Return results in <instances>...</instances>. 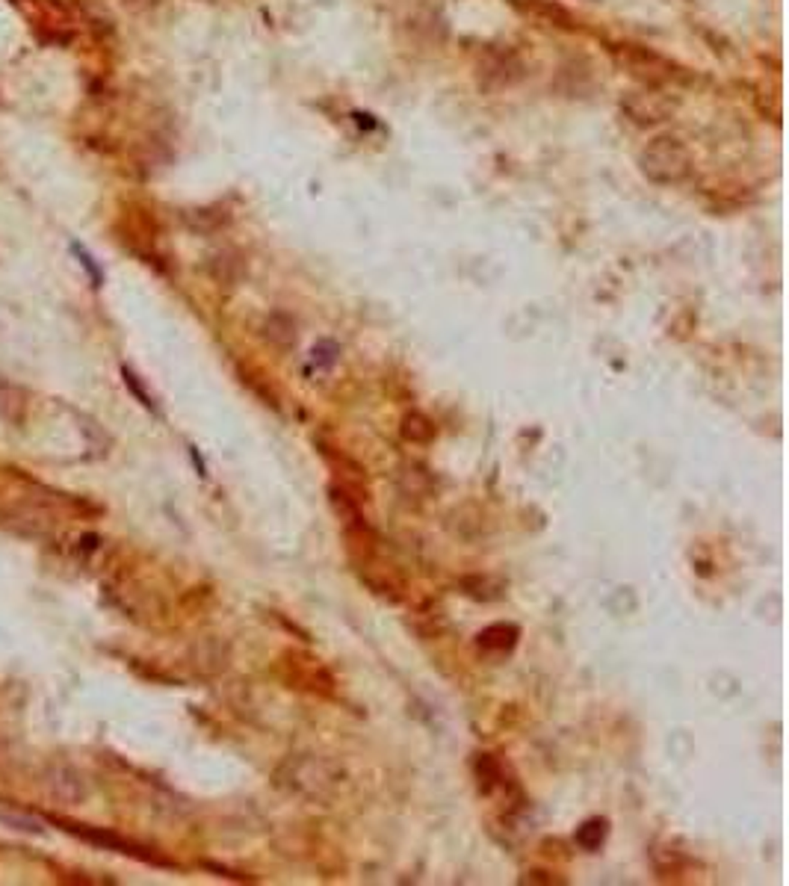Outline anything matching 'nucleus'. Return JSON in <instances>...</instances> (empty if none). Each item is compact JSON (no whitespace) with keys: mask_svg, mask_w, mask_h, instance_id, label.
I'll return each mask as SVG.
<instances>
[{"mask_svg":"<svg viewBox=\"0 0 789 886\" xmlns=\"http://www.w3.org/2000/svg\"><path fill=\"white\" fill-rule=\"evenodd\" d=\"M344 781V772L328 760L319 756H290L279 768V783L287 786L296 795L314 798V800H328Z\"/></svg>","mask_w":789,"mask_h":886,"instance_id":"f257e3e1","label":"nucleus"},{"mask_svg":"<svg viewBox=\"0 0 789 886\" xmlns=\"http://www.w3.org/2000/svg\"><path fill=\"white\" fill-rule=\"evenodd\" d=\"M638 169L647 180L654 184H680L689 169H692V157H689V148L677 140V136L663 133L656 140H650L642 151H638Z\"/></svg>","mask_w":789,"mask_h":886,"instance_id":"f03ea898","label":"nucleus"},{"mask_svg":"<svg viewBox=\"0 0 789 886\" xmlns=\"http://www.w3.org/2000/svg\"><path fill=\"white\" fill-rule=\"evenodd\" d=\"M618 62L633 74L645 87H665V83L677 80V66L665 59L663 53H654L638 45H624L618 48Z\"/></svg>","mask_w":789,"mask_h":886,"instance_id":"7ed1b4c3","label":"nucleus"},{"mask_svg":"<svg viewBox=\"0 0 789 886\" xmlns=\"http://www.w3.org/2000/svg\"><path fill=\"white\" fill-rule=\"evenodd\" d=\"M674 98L663 92V87H645L636 92H627L621 98V110L627 113V119L636 124H659L665 122L671 113H674Z\"/></svg>","mask_w":789,"mask_h":886,"instance_id":"20e7f679","label":"nucleus"},{"mask_svg":"<svg viewBox=\"0 0 789 886\" xmlns=\"http://www.w3.org/2000/svg\"><path fill=\"white\" fill-rule=\"evenodd\" d=\"M491 78H497L491 83V89L511 87V83H518L520 78H524V62H520L511 50L488 53L485 62L479 66V83H485V87H488V80H491Z\"/></svg>","mask_w":789,"mask_h":886,"instance_id":"39448f33","label":"nucleus"},{"mask_svg":"<svg viewBox=\"0 0 789 886\" xmlns=\"http://www.w3.org/2000/svg\"><path fill=\"white\" fill-rule=\"evenodd\" d=\"M520 6H524L529 15H536L538 21H544V24H550V27H562V30L577 27V21H573V15L568 13V9L559 6V4H550V0H524Z\"/></svg>","mask_w":789,"mask_h":886,"instance_id":"423d86ee","label":"nucleus"},{"mask_svg":"<svg viewBox=\"0 0 789 886\" xmlns=\"http://www.w3.org/2000/svg\"><path fill=\"white\" fill-rule=\"evenodd\" d=\"M518 626L515 624H491V626H485L482 633H479V647L482 650H511L518 644Z\"/></svg>","mask_w":789,"mask_h":886,"instance_id":"0eeeda50","label":"nucleus"},{"mask_svg":"<svg viewBox=\"0 0 789 886\" xmlns=\"http://www.w3.org/2000/svg\"><path fill=\"white\" fill-rule=\"evenodd\" d=\"M462 589H464L467 597H473V600L491 603V600H500V597H503L506 585L500 580H491V576H467V580L462 582Z\"/></svg>","mask_w":789,"mask_h":886,"instance_id":"6e6552de","label":"nucleus"},{"mask_svg":"<svg viewBox=\"0 0 789 886\" xmlns=\"http://www.w3.org/2000/svg\"><path fill=\"white\" fill-rule=\"evenodd\" d=\"M402 437L411 443H429L435 437V423L423 411H411L402 417Z\"/></svg>","mask_w":789,"mask_h":886,"instance_id":"1a4fd4ad","label":"nucleus"},{"mask_svg":"<svg viewBox=\"0 0 789 886\" xmlns=\"http://www.w3.org/2000/svg\"><path fill=\"white\" fill-rule=\"evenodd\" d=\"M266 340H272L275 346H293L296 343V325H293V319L290 316H284V314H272L270 319H266Z\"/></svg>","mask_w":789,"mask_h":886,"instance_id":"9d476101","label":"nucleus"},{"mask_svg":"<svg viewBox=\"0 0 789 886\" xmlns=\"http://www.w3.org/2000/svg\"><path fill=\"white\" fill-rule=\"evenodd\" d=\"M606 839V821L603 818H589L585 825L577 830V845L583 851H597Z\"/></svg>","mask_w":789,"mask_h":886,"instance_id":"9b49d317","label":"nucleus"},{"mask_svg":"<svg viewBox=\"0 0 789 886\" xmlns=\"http://www.w3.org/2000/svg\"><path fill=\"white\" fill-rule=\"evenodd\" d=\"M71 251H74V254H78V260H80V266H83V269H87V275H89V281H92L95 287H101V281H104V272L98 269V263H95V260H92V254H89L87 249H83V245H80V242H71Z\"/></svg>","mask_w":789,"mask_h":886,"instance_id":"f8f14e48","label":"nucleus"},{"mask_svg":"<svg viewBox=\"0 0 789 886\" xmlns=\"http://www.w3.org/2000/svg\"><path fill=\"white\" fill-rule=\"evenodd\" d=\"M337 355H340V349H337L335 343H328V340H326V343H319V346L314 349L311 361H314V364H319V367H332L335 361H337Z\"/></svg>","mask_w":789,"mask_h":886,"instance_id":"ddd939ff","label":"nucleus"},{"mask_svg":"<svg viewBox=\"0 0 789 886\" xmlns=\"http://www.w3.org/2000/svg\"><path fill=\"white\" fill-rule=\"evenodd\" d=\"M124 381H127V388H131V390L136 393V399H140V402L145 405V408H154V402L145 397V390L140 388V384H136V379H133V372H131V370H124Z\"/></svg>","mask_w":789,"mask_h":886,"instance_id":"4468645a","label":"nucleus"}]
</instances>
